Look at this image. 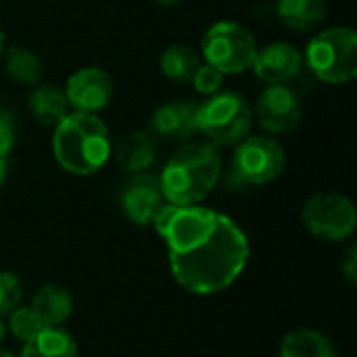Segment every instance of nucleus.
Returning a JSON list of instances; mask_svg holds the SVG:
<instances>
[{"mask_svg": "<svg viewBox=\"0 0 357 357\" xmlns=\"http://www.w3.org/2000/svg\"><path fill=\"white\" fill-rule=\"evenodd\" d=\"M174 278L195 295L226 291L249 261V241L228 215L201 205H163L153 220Z\"/></svg>", "mask_w": 357, "mask_h": 357, "instance_id": "nucleus-1", "label": "nucleus"}, {"mask_svg": "<svg viewBox=\"0 0 357 357\" xmlns=\"http://www.w3.org/2000/svg\"><path fill=\"white\" fill-rule=\"evenodd\" d=\"M113 153L107 123L94 113L69 111L52 134L56 163L73 176H92L105 167Z\"/></svg>", "mask_w": 357, "mask_h": 357, "instance_id": "nucleus-2", "label": "nucleus"}, {"mask_svg": "<svg viewBox=\"0 0 357 357\" xmlns=\"http://www.w3.org/2000/svg\"><path fill=\"white\" fill-rule=\"evenodd\" d=\"M222 176V157L213 144H184L161 169L159 184L167 205H199Z\"/></svg>", "mask_w": 357, "mask_h": 357, "instance_id": "nucleus-3", "label": "nucleus"}, {"mask_svg": "<svg viewBox=\"0 0 357 357\" xmlns=\"http://www.w3.org/2000/svg\"><path fill=\"white\" fill-rule=\"evenodd\" d=\"M197 128L213 146H236L251 134L253 109L243 94L220 90L199 102Z\"/></svg>", "mask_w": 357, "mask_h": 357, "instance_id": "nucleus-4", "label": "nucleus"}, {"mask_svg": "<svg viewBox=\"0 0 357 357\" xmlns=\"http://www.w3.org/2000/svg\"><path fill=\"white\" fill-rule=\"evenodd\" d=\"M303 59L320 82L347 84L357 75V33L351 27L324 29L310 40Z\"/></svg>", "mask_w": 357, "mask_h": 357, "instance_id": "nucleus-5", "label": "nucleus"}, {"mask_svg": "<svg viewBox=\"0 0 357 357\" xmlns=\"http://www.w3.org/2000/svg\"><path fill=\"white\" fill-rule=\"evenodd\" d=\"M201 50L207 65L224 75H234L251 69L259 48L255 36L245 25L236 21H218L205 31Z\"/></svg>", "mask_w": 357, "mask_h": 357, "instance_id": "nucleus-6", "label": "nucleus"}, {"mask_svg": "<svg viewBox=\"0 0 357 357\" xmlns=\"http://www.w3.org/2000/svg\"><path fill=\"white\" fill-rule=\"evenodd\" d=\"M301 222L316 238L341 243L347 241L356 230V205L341 192H318L303 205Z\"/></svg>", "mask_w": 357, "mask_h": 357, "instance_id": "nucleus-7", "label": "nucleus"}, {"mask_svg": "<svg viewBox=\"0 0 357 357\" xmlns=\"http://www.w3.org/2000/svg\"><path fill=\"white\" fill-rule=\"evenodd\" d=\"M284 165V149L270 136H247L236 144L232 157V172L236 180L251 186H264L278 180Z\"/></svg>", "mask_w": 357, "mask_h": 357, "instance_id": "nucleus-8", "label": "nucleus"}, {"mask_svg": "<svg viewBox=\"0 0 357 357\" xmlns=\"http://www.w3.org/2000/svg\"><path fill=\"white\" fill-rule=\"evenodd\" d=\"M303 117V100L289 84H272L259 94L257 119L270 134L293 132Z\"/></svg>", "mask_w": 357, "mask_h": 357, "instance_id": "nucleus-9", "label": "nucleus"}, {"mask_svg": "<svg viewBox=\"0 0 357 357\" xmlns=\"http://www.w3.org/2000/svg\"><path fill=\"white\" fill-rule=\"evenodd\" d=\"M65 96L69 109L77 113H98L102 111L113 96V79L107 71L98 67H84L75 71L65 86Z\"/></svg>", "mask_w": 357, "mask_h": 357, "instance_id": "nucleus-10", "label": "nucleus"}, {"mask_svg": "<svg viewBox=\"0 0 357 357\" xmlns=\"http://www.w3.org/2000/svg\"><path fill=\"white\" fill-rule=\"evenodd\" d=\"M163 192L159 178L151 174H134L121 190V209L136 226H149L161 211Z\"/></svg>", "mask_w": 357, "mask_h": 357, "instance_id": "nucleus-11", "label": "nucleus"}, {"mask_svg": "<svg viewBox=\"0 0 357 357\" xmlns=\"http://www.w3.org/2000/svg\"><path fill=\"white\" fill-rule=\"evenodd\" d=\"M303 54L293 44L274 42L257 50L251 69L264 84H291L303 71Z\"/></svg>", "mask_w": 357, "mask_h": 357, "instance_id": "nucleus-12", "label": "nucleus"}, {"mask_svg": "<svg viewBox=\"0 0 357 357\" xmlns=\"http://www.w3.org/2000/svg\"><path fill=\"white\" fill-rule=\"evenodd\" d=\"M199 102L195 100H169L155 109L151 117V134L165 142H182L188 140L197 128Z\"/></svg>", "mask_w": 357, "mask_h": 357, "instance_id": "nucleus-13", "label": "nucleus"}, {"mask_svg": "<svg viewBox=\"0 0 357 357\" xmlns=\"http://www.w3.org/2000/svg\"><path fill=\"white\" fill-rule=\"evenodd\" d=\"M115 159L121 169L134 174H144L153 167L157 159V138L151 132H132L113 149Z\"/></svg>", "mask_w": 357, "mask_h": 357, "instance_id": "nucleus-14", "label": "nucleus"}, {"mask_svg": "<svg viewBox=\"0 0 357 357\" xmlns=\"http://www.w3.org/2000/svg\"><path fill=\"white\" fill-rule=\"evenodd\" d=\"M19 357H77V343L65 326H46L23 343Z\"/></svg>", "mask_w": 357, "mask_h": 357, "instance_id": "nucleus-15", "label": "nucleus"}, {"mask_svg": "<svg viewBox=\"0 0 357 357\" xmlns=\"http://www.w3.org/2000/svg\"><path fill=\"white\" fill-rule=\"evenodd\" d=\"M31 307L46 326H63L73 314V297L61 284H44L36 291Z\"/></svg>", "mask_w": 357, "mask_h": 357, "instance_id": "nucleus-16", "label": "nucleus"}, {"mask_svg": "<svg viewBox=\"0 0 357 357\" xmlns=\"http://www.w3.org/2000/svg\"><path fill=\"white\" fill-rule=\"evenodd\" d=\"M326 0H278L276 15L284 27L295 31L316 29L326 19Z\"/></svg>", "mask_w": 357, "mask_h": 357, "instance_id": "nucleus-17", "label": "nucleus"}, {"mask_svg": "<svg viewBox=\"0 0 357 357\" xmlns=\"http://www.w3.org/2000/svg\"><path fill=\"white\" fill-rule=\"evenodd\" d=\"M280 357H339V351L324 333L297 328L280 341Z\"/></svg>", "mask_w": 357, "mask_h": 357, "instance_id": "nucleus-18", "label": "nucleus"}, {"mask_svg": "<svg viewBox=\"0 0 357 357\" xmlns=\"http://www.w3.org/2000/svg\"><path fill=\"white\" fill-rule=\"evenodd\" d=\"M201 65V56L195 48L186 44H172L163 50L159 59L161 73L178 84H190L197 69Z\"/></svg>", "mask_w": 357, "mask_h": 357, "instance_id": "nucleus-19", "label": "nucleus"}, {"mask_svg": "<svg viewBox=\"0 0 357 357\" xmlns=\"http://www.w3.org/2000/svg\"><path fill=\"white\" fill-rule=\"evenodd\" d=\"M29 111L42 126L54 128L69 113V102L61 88L44 84L33 88L29 96Z\"/></svg>", "mask_w": 357, "mask_h": 357, "instance_id": "nucleus-20", "label": "nucleus"}, {"mask_svg": "<svg viewBox=\"0 0 357 357\" xmlns=\"http://www.w3.org/2000/svg\"><path fill=\"white\" fill-rule=\"evenodd\" d=\"M4 71L8 73V77L13 82L33 86L42 79L44 65L33 50L21 48V46H10L8 50H4Z\"/></svg>", "mask_w": 357, "mask_h": 357, "instance_id": "nucleus-21", "label": "nucleus"}, {"mask_svg": "<svg viewBox=\"0 0 357 357\" xmlns=\"http://www.w3.org/2000/svg\"><path fill=\"white\" fill-rule=\"evenodd\" d=\"M8 328L10 333L19 339V341H29L31 337H36L42 328H46V324L42 322V318L33 312L31 305H19L8 314Z\"/></svg>", "mask_w": 357, "mask_h": 357, "instance_id": "nucleus-22", "label": "nucleus"}, {"mask_svg": "<svg viewBox=\"0 0 357 357\" xmlns=\"http://www.w3.org/2000/svg\"><path fill=\"white\" fill-rule=\"evenodd\" d=\"M23 284L15 272L0 270V318H8V314L21 305Z\"/></svg>", "mask_w": 357, "mask_h": 357, "instance_id": "nucleus-23", "label": "nucleus"}, {"mask_svg": "<svg viewBox=\"0 0 357 357\" xmlns=\"http://www.w3.org/2000/svg\"><path fill=\"white\" fill-rule=\"evenodd\" d=\"M222 82H224V73H220L215 67H211L207 63H201L190 84L197 88V92H201L205 96H211V94L220 92Z\"/></svg>", "mask_w": 357, "mask_h": 357, "instance_id": "nucleus-24", "label": "nucleus"}, {"mask_svg": "<svg viewBox=\"0 0 357 357\" xmlns=\"http://www.w3.org/2000/svg\"><path fill=\"white\" fill-rule=\"evenodd\" d=\"M15 136H17L15 113L10 109L0 107V157H8V153L15 146Z\"/></svg>", "mask_w": 357, "mask_h": 357, "instance_id": "nucleus-25", "label": "nucleus"}, {"mask_svg": "<svg viewBox=\"0 0 357 357\" xmlns=\"http://www.w3.org/2000/svg\"><path fill=\"white\" fill-rule=\"evenodd\" d=\"M341 274H343V278H345L351 287H356L357 284V247L356 245H349V247L345 249V253H343V257H341Z\"/></svg>", "mask_w": 357, "mask_h": 357, "instance_id": "nucleus-26", "label": "nucleus"}, {"mask_svg": "<svg viewBox=\"0 0 357 357\" xmlns=\"http://www.w3.org/2000/svg\"><path fill=\"white\" fill-rule=\"evenodd\" d=\"M6 174H8V157H0V186L6 180Z\"/></svg>", "mask_w": 357, "mask_h": 357, "instance_id": "nucleus-27", "label": "nucleus"}, {"mask_svg": "<svg viewBox=\"0 0 357 357\" xmlns=\"http://www.w3.org/2000/svg\"><path fill=\"white\" fill-rule=\"evenodd\" d=\"M153 2L159 4V6H176V4H180L184 0H153Z\"/></svg>", "mask_w": 357, "mask_h": 357, "instance_id": "nucleus-28", "label": "nucleus"}, {"mask_svg": "<svg viewBox=\"0 0 357 357\" xmlns=\"http://www.w3.org/2000/svg\"><path fill=\"white\" fill-rule=\"evenodd\" d=\"M4 50H6V36H4V31L0 29V59L4 56Z\"/></svg>", "mask_w": 357, "mask_h": 357, "instance_id": "nucleus-29", "label": "nucleus"}, {"mask_svg": "<svg viewBox=\"0 0 357 357\" xmlns=\"http://www.w3.org/2000/svg\"><path fill=\"white\" fill-rule=\"evenodd\" d=\"M4 337H6V322L4 318H0V343L4 341Z\"/></svg>", "mask_w": 357, "mask_h": 357, "instance_id": "nucleus-30", "label": "nucleus"}, {"mask_svg": "<svg viewBox=\"0 0 357 357\" xmlns=\"http://www.w3.org/2000/svg\"><path fill=\"white\" fill-rule=\"evenodd\" d=\"M0 357H13V354H8L6 349H2V347H0Z\"/></svg>", "mask_w": 357, "mask_h": 357, "instance_id": "nucleus-31", "label": "nucleus"}]
</instances>
